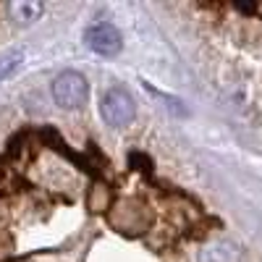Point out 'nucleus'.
<instances>
[{"label": "nucleus", "mask_w": 262, "mask_h": 262, "mask_svg": "<svg viewBox=\"0 0 262 262\" xmlns=\"http://www.w3.org/2000/svg\"><path fill=\"white\" fill-rule=\"evenodd\" d=\"M100 116L111 128L131 126V121L137 118L134 97H131L126 90H121V86H113V90H107L100 100Z\"/></svg>", "instance_id": "nucleus-1"}, {"label": "nucleus", "mask_w": 262, "mask_h": 262, "mask_svg": "<svg viewBox=\"0 0 262 262\" xmlns=\"http://www.w3.org/2000/svg\"><path fill=\"white\" fill-rule=\"evenodd\" d=\"M90 97V84L79 71H63L53 79V100L63 111H79Z\"/></svg>", "instance_id": "nucleus-2"}, {"label": "nucleus", "mask_w": 262, "mask_h": 262, "mask_svg": "<svg viewBox=\"0 0 262 262\" xmlns=\"http://www.w3.org/2000/svg\"><path fill=\"white\" fill-rule=\"evenodd\" d=\"M84 45L90 48L92 53L102 55V58H113L123 48V37H121V32L113 24L100 21V24H92V27L84 29Z\"/></svg>", "instance_id": "nucleus-3"}, {"label": "nucleus", "mask_w": 262, "mask_h": 262, "mask_svg": "<svg viewBox=\"0 0 262 262\" xmlns=\"http://www.w3.org/2000/svg\"><path fill=\"white\" fill-rule=\"evenodd\" d=\"M42 11H45V6L37 3V0H16V3H11V16L21 27H29L34 21H39Z\"/></svg>", "instance_id": "nucleus-4"}, {"label": "nucleus", "mask_w": 262, "mask_h": 262, "mask_svg": "<svg viewBox=\"0 0 262 262\" xmlns=\"http://www.w3.org/2000/svg\"><path fill=\"white\" fill-rule=\"evenodd\" d=\"M21 63H24V53H21V50H11V53H6L3 58H0V81L8 79Z\"/></svg>", "instance_id": "nucleus-5"}]
</instances>
